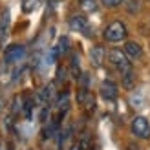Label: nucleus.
I'll list each match as a JSON object with an SVG mask.
<instances>
[{
  "label": "nucleus",
  "instance_id": "nucleus-13",
  "mask_svg": "<svg viewBox=\"0 0 150 150\" xmlns=\"http://www.w3.org/2000/svg\"><path fill=\"white\" fill-rule=\"evenodd\" d=\"M123 84H125V88H126V90H132V88H134V84H136V75H134L132 71L125 73V75H123Z\"/></svg>",
  "mask_w": 150,
  "mask_h": 150
},
{
  "label": "nucleus",
  "instance_id": "nucleus-7",
  "mask_svg": "<svg viewBox=\"0 0 150 150\" xmlns=\"http://www.w3.org/2000/svg\"><path fill=\"white\" fill-rule=\"evenodd\" d=\"M103 59H104V50L103 46H93L92 50H90V61H92L93 66H101L103 64Z\"/></svg>",
  "mask_w": 150,
  "mask_h": 150
},
{
  "label": "nucleus",
  "instance_id": "nucleus-17",
  "mask_svg": "<svg viewBox=\"0 0 150 150\" xmlns=\"http://www.w3.org/2000/svg\"><path fill=\"white\" fill-rule=\"evenodd\" d=\"M123 2H125V0H101V4L106 6V7H117V6H121Z\"/></svg>",
  "mask_w": 150,
  "mask_h": 150
},
{
  "label": "nucleus",
  "instance_id": "nucleus-16",
  "mask_svg": "<svg viewBox=\"0 0 150 150\" xmlns=\"http://www.w3.org/2000/svg\"><path fill=\"white\" fill-rule=\"evenodd\" d=\"M55 48H57V51H59V55L64 53V51L68 50V39H66V37H62L61 42H59V46H55Z\"/></svg>",
  "mask_w": 150,
  "mask_h": 150
},
{
  "label": "nucleus",
  "instance_id": "nucleus-4",
  "mask_svg": "<svg viewBox=\"0 0 150 150\" xmlns=\"http://www.w3.org/2000/svg\"><path fill=\"white\" fill-rule=\"evenodd\" d=\"M24 55H26L24 46H20V44H11V46H7L6 51H4V62L6 64L20 62L22 59H24Z\"/></svg>",
  "mask_w": 150,
  "mask_h": 150
},
{
  "label": "nucleus",
  "instance_id": "nucleus-2",
  "mask_svg": "<svg viewBox=\"0 0 150 150\" xmlns=\"http://www.w3.org/2000/svg\"><path fill=\"white\" fill-rule=\"evenodd\" d=\"M103 35H104V40H108V42H121L126 37V26L121 20H114L104 28Z\"/></svg>",
  "mask_w": 150,
  "mask_h": 150
},
{
  "label": "nucleus",
  "instance_id": "nucleus-10",
  "mask_svg": "<svg viewBox=\"0 0 150 150\" xmlns=\"http://www.w3.org/2000/svg\"><path fill=\"white\" fill-rule=\"evenodd\" d=\"M51 97H53V84H48V86H44V88H42V92H40V95H39L40 103L48 104V103L51 101Z\"/></svg>",
  "mask_w": 150,
  "mask_h": 150
},
{
  "label": "nucleus",
  "instance_id": "nucleus-11",
  "mask_svg": "<svg viewBox=\"0 0 150 150\" xmlns=\"http://www.w3.org/2000/svg\"><path fill=\"white\" fill-rule=\"evenodd\" d=\"M40 4V0H22V11L24 13H31L37 9V6Z\"/></svg>",
  "mask_w": 150,
  "mask_h": 150
},
{
  "label": "nucleus",
  "instance_id": "nucleus-5",
  "mask_svg": "<svg viewBox=\"0 0 150 150\" xmlns=\"http://www.w3.org/2000/svg\"><path fill=\"white\" fill-rule=\"evenodd\" d=\"M117 93H119V88H117V84L112 79H106V81L101 82V95L104 97V99L114 101L117 97Z\"/></svg>",
  "mask_w": 150,
  "mask_h": 150
},
{
  "label": "nucleus",
  "instance_id": "nucleus-12",
  "mask_svg": "<svg viewBox=\"0 0 150 150\" xmlns=\"http://www.w3.org/2000/svg\"><path fill=\"white\" fill-rule=\"evenodd\" d=\"M57 106H59V112H61V114H64V112L68 110V106H70V97H68V93H62L61 97H59Z\"/></svg>",
  "mask_w": 150,
  "mask_h": 150
},
{
  "label": "nucleus",
  "instance_id": "nucleus-19",
  "mask_svg": "<svg viewBox=\"0 0 150 150\" xmlns=\"http://www.w3.org/2000/svg\"><path fill=\"white\" fill-rule=\"evenodd\" d=\"M81 2H82V0H81Z\"/></svg>",
  "mask_w": 150,
  "mask_h": 150
},
{
  "label": "nucleus",
  "instance_id": "nucleus-9",
  "mask_svg": "<svg viewBox=\"0 0 150 150\" xmlns=\"http://www.w3.org/2000/svg\"><path fill=\"white\" fill-rule=\"evenodd\" d=\"M7 29H9V11H4L2 13V20H0V42H4L6 35H7Z\"/></svg>",
  "mask_w": 150,
  "mask_h": 150
},
{
  "label": "nucleus",
  "instance_id": "nucleus-15",
  "mask_svg": "<svg viewBox=\"0 0 150 150\" xmlns=\"http://www.w3.org/2000/svg\"><path fill=\"white\" fill-rule=\"evenodd\" d=\"M71 71H73V77H79V75H81V68H79V59H77V55H73V59H71Z\"/></svg>",
  "mask_w": 150,
  "mask_h": 150
},
{
  "label": "nucleus",
  "instance_id": "nucleus-1",
  "mask_svg": "<svg viewBox=\"0 0 150 150\" xmlns=\"http://www.w3.org/2000/svg\"><path fill=\"white\" fill-rule=\"evenodd\" d=\"M108 61H110V64L114 66V68H115L119 73H121V75H125V73L132 71V62H130V59L126 57L125 51L112 50L110 53H108Z\"/></svg>",
  "mask_w": 150,
  "mask_h": 150
},
{
  "label": "nucleus",
  "instance_id": "nucleus-3",
  "mask_svg": "<svg viewBox=\"0 0 150 150\" xmlns=\"http://www.w3.org/2000/svg\"><path fill=\"white\" fill-rule=\"evenodd\" d=\"M132 132H134V136H137L141 139H148L150 137V123H148V119L143 117V115L134 117V121H132Z\"/></svg>",
  "mask_w": 150,
  "mask_h": 150
},
{
  "label": "nucleus",
  "instance_id": "nucleus-8",
  "mask_svg": "<svg viewBox=\"0 0 150 150\" xmlns=\"http://www.w3.org/2000/svg\"><path fill=\"white\" fill-rule=\"evenodd\" d=\"M125 53H126V57L137 59V57L143 55V48H141L137 42H132V40H130V42L125 44Z\"/></svg>",
  "mask_w": 150,
  "mask_h": 150
},
{
  "label": "nucleus",
  "instance_id": "nucleus-6",
  "mask_svg": "<svg viewBox=\"0 0 150 150\" xmlns=\"http://www.w3.org/2000/svg\"><path fill=\"white\" fill-rule=\"evenodd\" d=\"M70 26L73 31H79V33H84V35H90V24L86 17H82V15H75V17L70 20Z\"/></svg>",
  "mask_w": 150,
  "mask_h": 150
},
{
  "label": "nucleus",
  "instance_id": "nucleus-18",
  "mask_svg": "<svg viewBox=\"0 0 150 150\" xmlns=\"http://www.w3.org/2000/svg\"><path fill=\"white\" fill-rule=\"evenodd\" d=\"M82 7L88 9V11H93L95 9V2L93 0H82Z\"/></svg>",
  "mask_w": 150,
  "mask_h": 150
},
{
  "label": "nucleus",
  "instance_id": "nucleus-14",
  "mask_svg": "<svg viewBox=\"0 0 150 150\" xmlns=\"http://www.w3.org/2000/svg\"><path fill=\"white\" fill-rule=\"evenodd\" d=\"M132 104H134L136 108H141V106L145 104V95H143V93H134V95H132Z\"/></svg>",
  "mask_w": 150,
  "mask_h": 150
}]
</instances>
